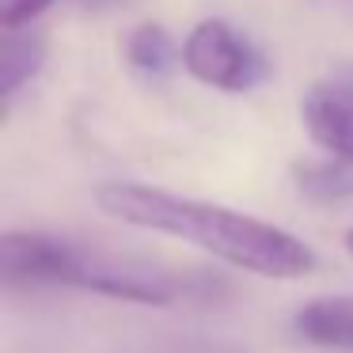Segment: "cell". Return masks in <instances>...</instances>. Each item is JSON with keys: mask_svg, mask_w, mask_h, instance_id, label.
I'll return each mask as SVG.
<instances>
[{"mask_svg": "<svg viewBox=\"0 0 353 353\" xmlns=\"http://www.w3.org/2000/svg\"><path fill=\"white\" fill-rule=\"evenodd\" d=\"M95 205L110 221L160 232V236H175L183 243L209 251L213 259L228 262V266L259 277L296 281V277L315 270V251L300 236H292V232L277 228L270 221H259V216L216 205V201L183 198V194L160 190V186L114 179V183L95 186Z\"/></svg>", "mask_w": 353, "mask_h": 353, "instance_id": "cell-1", "label": "cell"}, {"mask_svg": "<svg viewBox=\"0 0 353 353\" xmlns=\"http://www.w3.org/2000/svg\"><path fill=\"white\" fill-rule=\"evenodd\" d=\"M183 69L216 92H251L266 80V57L224 19H201L183 42Z\"/></svg>", "mask_w": 353, "mask_h": 353, "instance_id": "cell-2", "label": "cell"}, {"mask_svg": "<svg viewBox=\"0 0 353 353\" xmlns=\"http://www.w3.org/2000/svg\"><path fill=\"white\" fill-rule=\"evenodd\" d=\"M61 285L99 292V296H114V300H125V304H152V307H163L179 296V281L171 274H163V270L137 259L88 251V247H77V243H72V259Z\"/></svg>", "mask_w": 353, "mask_h": 353, "instance_id": "cell-3", "label": "cell"}, {"mask_svg": "<svg viewBox=\"0 0 353 353\" xmlns=\"http://www.w3.org/2000/svg\"><path fill=\"white\" fill-rule=\"evenodd\" d=\"M72 259V243L50 232H8L4 236V285L8 289H42L61 285Z\"/></svg>", "mask_w": 353, "mask_h": 353, "instance_id": "cell-4", "label": "cell"}, {"mask_svg": "<svg viewBox=\"0 0 353 353\" xmlns=\"http://www.w3.org/2000/svg\"><path fill=\"white\" fill-rule=\"evenodd\" d=\"M300 122L323 152H353V84L345 80L315 84L300 103Z\"/></svg>", "mask_w": 353, "mask_h": 353, "instance_id": "cell-5", "label": "cell"}, {"mask_svg": "<svg viewBox=\"0 0 353 353\" xmlns=\"http://www.w3.org/2000/svg\"><path fill=\"white\" fill-rule=\"evenodd\" d=\"M292 330L307 345H319L330 353H353V292L304 300L292 315Z\"/></svg>", "mask_w": 353, "mask_h": 353, "instance_id": "cell-6", "label": "cell"}, {"mask_svg": "<svg viewBox=\"0 0 353 353\" xmlns=\"http://www.w3.org/2000/svg\"><path fill=\"white\" fill-rule=\"evenodd\" d=\"M46 65V42L27 27L4 31V46H0V95L12 103Z\"/></svg>", "mask_w": 353, "mask_h": 353, "instance_id": "cell-7", "label": "cell"}, {"mask_svg": "<svg viewBox=\"0 0 353 353\" xmlns=\"http://www.w3.org/2000/svg\"><path fill=\"white\" fill-rule=\"evenodd\" d=\"M125 57H130V65L148 80H168L175 69H183V50H179L175 39L156 23H145L130 34Z\"/></svg>", "mask_w": 353, "mask_h": 353, "instance_id": "cell-8", "label": "cell"}, {"mask_svg": "<svg viewBox=\"0 0 353 353\" xmlns=\"http://www.w3.org/2000/svg\"><path fill=\"white\" fill-rule=\"evenodd\" d=\"M292 179H296L300 194L312 201H345L353 198V152L296 163Z\"/></svg>", "mask_w": 353, "mask_h": 353, "instance_id": "cell-9", "label": "cell"}, {"mask_svg": "<svg viewBox=\"0 0 353 353\" xmlns=\"http://www.w3.org/2000/svg\"><path fill=\"white\" fill-rule=\"evenodd\" d=\"M54 0H0V27L16 31V27H31Z\"/></svg>", "mask_w": 353, "mask_h": 353, "instance_id": "cell-10", "label": "cell"}, {"mask_svg": "<svg viewBox=\"0 0 353 353\" xmlns=\"http://www.w3.org/2000/svg\"><path fill=\"white\" fill-rule=\"evenodd\" d=\"M345 251H350V254H353V228H350V232H345Z\"/></svg>", "mask_w": 353, "mask_h": 353, "instance_id": "cell-11", "label": "cell"}]
</instances>
